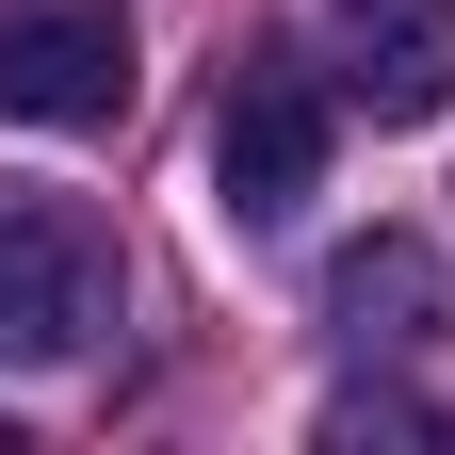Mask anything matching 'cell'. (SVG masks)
Instances as JSON below:
<instances>
[{"instance_id":"obj_2","label":"cell","mask_w":455,"mask_h":455,"mask_svg":"<svg viewBox=\"0 0 455 455\" xmlns=\"http://www.w3.org/2000/svg\"><path fill=\"white\" fill-rule=\"evenodd\" d=\"M325 131H341V82H309V49H244L212 114V196L228 228H293L325 196Z\"/></svg>"},{"instance_id":"obj_5","label":"cell","mask_w":455,"mask_h":455,"mask_svg":"<svg viewBox=\"0 0 455 455\" xmlns=\"http://www.w3.org/2000/svg\"><path fill=\"white\" fill-rule=\"evenodd\" d=\"M325 325H341V341H423V325H439V244H423V228L341 244V260H325Z\"/></svg>"},{"instance_id":"obj_4","label":"cell","mask_w":455,"mask_h":455,"mask_svg":"<svg viewBox=\"0 0 455 455\" xmlns=\"http://www.w3.org/2000/svg\"><path fill=\"white\" fill-rule=\"evenodd\" d=\"M325 66H341V114L423 131V114H455V0H341Z\"/></svg>"},{"instance_id":"obj_3","label":"cell","mask_w":455,"mask_h":455,"mask_svg":"<svg viewBox=\"0 0 455 455\" xmlns=\"http://www.w3.org/2000/svg\"><path fill=\"white\" fill-rule=\"evenodd\" d=\"M0 114L17 131H114L131 114V0H0Z\"/></svg>"},{"instance_id":"obj_1","label":"cell","mask_w":455,"mask_h":455,"mask_svg":"<svg viewBox=\"0 0 455 455\" xmlns=\"http://www.w3.org/2000/svg\"><path fill=\"white\" fill-rule=\"evenodd\" d=\"M114 228L82 196H49V180H0V358L17 374H66L114 341Z\"/></svg>"}]
</instances>
